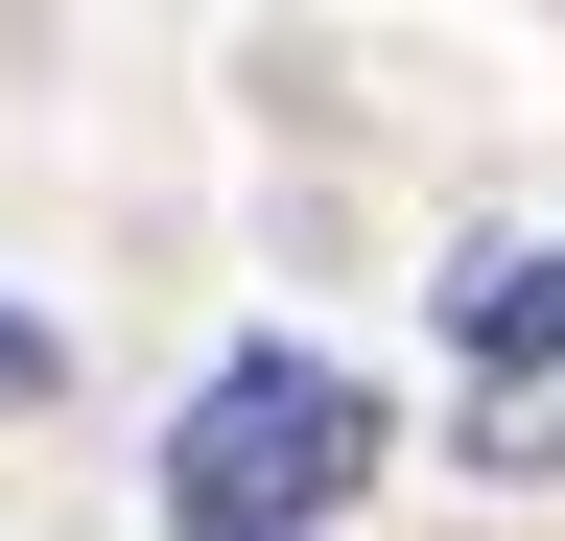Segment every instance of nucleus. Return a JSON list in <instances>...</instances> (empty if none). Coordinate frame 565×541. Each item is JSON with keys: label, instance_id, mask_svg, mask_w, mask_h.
<instances>
[{"label": "nucleus", "instance_id": "20e7f679", "mask_svg": "<svg viewBox=\"0 0 565 541\" xmlns=\"http://www.w3.org/2000/svg\"><path fill=\"white\" fill-rule=\"evenodd\" d=\"M24 400H47V329H24V306H0V424H24Z\"/></svg>", "mask_w": 565, "mask_h": 541}, {"label": "nucleus", "instance_id": "f03ea898", "mask_svg": "<svg viewBox=\"0 0 565 541\" xmlns=\"http://www.w3.org/2000/svg\"><path fill=\"white\" fill-rule=\"evenodd\" d=\"M448 329H471V377H494V354H542V329H565V236H494V259H448Z\"/></svg>", "mask_w": 565, "mask_h": 541}, {"label": "nucleus", "instance_id": "f257e3e1", "mask_svg": "<svg viewBox=\"0 0 565 541\" xmlns=\"http://www.w3.org/2000/svg\"><path fill=\"white\" fill-rule=\"evenodd\" d=\"M353 470H377V377H330V354L259 329V354H212L189 424H166V541H330Z\"/></svg>", "mask_w": 565, "mask_h": 541}, {"label": "nucleus", "instance_id": "7ed1b4c3", "mask_svg": "<svg viewBox=\"0 0 565 541\" xmlns=\"http://www.w3.org/2000/svg\"><path fill=\"white\" fill-rule=\"evenodd\" d=\"M471 447L519 470V495H565V329H542V354H494V400H471Z\"/></svg>", "mask_w": 565, "mask_h": 541}]
</instances>
